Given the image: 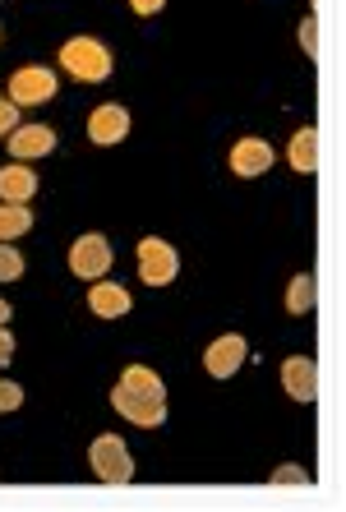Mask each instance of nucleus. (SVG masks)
Here are the masks:
<instances>
[{
	"instance_id": "obj_1",
	"label": "nucleus",
	"mask_w": 346,
	"mask_h": 512,
	"mask_svg": "<svg viewBox=\"0 0 346 512\" xmlns=\"http://www.w3.org/2000/svg\"><path fill=\"white\" fill-rule=\"evenodd\" d=\"M111 406L134 425H162L167 420V383L157 379L148 365H125L120 383L111 388Z\"/></svg>"
},
{
	"instance_id": "obj_2",
	"label": "nucleus",
	"mask_w": 346,
	"mask_h": 512,
	"mask_svg": "<svg viewBox=\"0 0 346 512\" xmlns=\"http://www.w3.org/2000/svg\"><path fill=\"white\" fill-rule=\"evenodd\" d=\"M60 65H65L74 79H84V84L111 79V51L102 47L97 37H70V42L60 47Z\"/></svg>"
},
{
	"instance_id": "obj_3",
	"label": "nucleus",
	"mask_w": 346,
	"mask_h": 512,
	"mask_svg": "<svg viewBox=\"0 0 346 512\" xmlns=\"http://www.w3.org/2000/svg\"><path fill=\"white\" fill-rule=\"evenodd\" d=\"M88 462H93L97 480H107V485H130V480H134L130 448H125V439H120V434H102V439H93Z\"/></svg>"
},
{
	"instance_id": "obj_4",
	"label": "nucleus",
	"mask_w": 346,
	"mask_h": 512,
	"mask_svg": "<svg viewBox=\"0 0 346 512\" xmlns=\"http://www.w3.org/2000/svg\"><path fill=\"white\" fill-rule=\"evenodd\" d=\"M111 240L107 236H97V231H88V236L74 240V250H70V268L74 277H88V282H97L102 273H111Z\"/></svg>"
},
{
	"instance_id": "obj_5",
	"label": "nucleus",
	"mask_w": 346,
	"mask_h": 512,
	"mask_svg": "<svg viewBox=\"0 0 346 512\" xmlns=\"http://www.w3.org/2000/svg\"><path fill=\"white\" fill-rule=\"evenodd\" d=\"M176 273H180V259H176V250H171L167 240H157V236L139 240V277H144L148 286L176 282Z\"/></svg>"
},
{
	"instance_id": "obj_6",
	"label": "nucleus",
	"mask_w": 346,
	"mask_h": 512,
	"mask_svg": "<svg viewBox=\"0 0 346 512\" xmlns=\"http://www.w3.org/2000/svg\"><path fill=\"white\" fill-rule=\"evenodd\" d=\"M56 97V74L42 70V65H24V70L10 74V102L14 107H37V102H47Z\"/></svg>"
},
{
	"instance_id": "obj_7",
	"label": "nucleus",
	"mask_w": 346,
	"mask_h": 512,
	"mask_svg": "<svg viewBox=\"0 0 346 512\" xmlns=\"http://www.w3.org/2000/svg\"><path fill=\"white\" fill-rule=\"evenodd\" d=\"M245 356H250V342L236 337V333H227V337H217V342L203 351V370L213 374V379H231Z\"/></svg>"
},
{
	"instance_id": "obj_8",
	"label": "nucleus",
	"mask_w": 346,
	"mask_h": 512,
	"mask_svg": "<svg viewBox=\"0 0 346 512\" xmlns=\"http://www.w3.org/2000/svg\"><path fill=\"white\" fill-rule=\"evenodd\" d=\"M125 134H130V111L116 107V102H107V107H97L93 116H88V139L102 143V148L120 143Z\"/></svg>"
},
{
	"instance_id": "obj_9",
	"label": "nucleus",
	"mask_w": 346,
	"mask_h": 512,
	"mask_svg": "<svg viewBox=\"0 0 346 512\" xmlns=\"http://www.w3.org/2000/svg\"><path fill=\"white\" fill-rule=\"evenodd\" d=\"M56 148V130L47 125H14L10 130V153L19 162H33V157H47Z\"/></svg>"
},
{
	"instance_id": "obj_10",
	"label": "nucleus",
	"mask_w": 346,
	"mask_h": 512,
	"mask_svg": "<svg viewBox=\"0 0 346 512\" xmlns=\"http://www.w3.org/2000/svg\"><path fill=\"white\" fill-rule=\"evenodd\" d=\"M282 388H287L296 402H314L319 397V370H314L310 356H291L282 365Z\"/></svg>"
},
{
	"instance_id": "obj_11",
	"label": "nucleus",
	"mask_w": 346,
	"mask_h": 512,
	"mask_svg": "<svg viewBox=\"0 0 346 512\" xmlns=\"http://www.w3.org/2000/svg\"><path fill=\"white\" fill-rule=\"evenodd\" d=\"M268 167H273V148L263 139H240L236 148H231V171H236V176H263Z\"/></svg>"
},
{
	"instance_id": "obj_12",
	"label": "nucleus",
	"mask_w": 346,
	"mask_h": 512,
	"mask_svg": "<svg viewBox=\"0 0 346 512\" xmlns=\"http://www.w3.org/2000/svg\"><path fill=\"white\" fill-rule=\"evenodd\" d=\"M88 305H93L97 319H120V314H130V291L125 286H111V282H97L93 291H88Z\"/></svg>"
},
{
	"instance_id": "obj_13",
	"label": "nucleus",
	"mask_w": 346,
	"mask_h": 512,
	"mask_svg": "<svg viewBox=\"0 0 346 512\" xmlns=\"http://www.w3.org/2000/svg\"><path fill=\"white\" fill-rule=\"evenodd\" d=\"M37 194V176L14 162V167H0V203H28Z\"/></svg>"
},
{
	"instance_id": "obj_14",
	"label": "nucleus",
	"mask_w": 346,
	"mask_h": 512,
	"mask_svg": "<svg viewBox=\"0 0 346 512\" xmlns=\"http://www.w3.org/2000/svg\"><path fill=\"white\" fill-rule=\"evenodd\" d=\"M287 153H291V167H296L300 176H314V171H319V130H314V125L296 130Z\"/></svg>"
},
{
	"instance_id": "obj_15",
	"label": "nucleus",
	"mask_w": 346,
	"mask_h": 512,
	"mask_svg": "<svg viewBox=\"0 0 346 512\" xmlns=\"http://www.w3.org/2000/svg\"><path fill=\"white\" fill-rule=\"evenodd\" d=\"M28 227H33V213H28V203H0V240L24 236Z\"/></svg>"
},
{
	"instance_id": "obj_16",
	"label": "nucleus",
	"mask_w": 346,
	"mask_h": 512,
	"mask_svg": "<svg viewBox=\"0 0 346 512\" xmlns=\"http://www.w3.org/2000/svg\"><path fill=\"white\" fill-rule=\"evenodd\" d=\"M287 310H291V314L314 310V277H310V273L291 277V286H287Z\"/></svg>"
},
{
	"instance_id": "obj_17",
	"label": "nucleus",
	"mask_w": 346,
	"mask_h": 512,
	"mask_svg": "<svg viewBox=\"0 0 346 512\" xmlns=\"http://www.w3.org/2000/svg\"><path fill=\"white\" fill-rule=\"evenodd\" d=\"M19 277H24V254L0 240V282H19Z\"/></svg>"
},
{
	"instance_id": "obj_18",
	"label": "nucleus",
	"mask_w": 346,
	"mask_h": 512,
	"mask_svg": "<svg viewBox=\"0 0 346 512\" xmlns=\"http://www.w3.org/2000/svg\"><path fill=\"white\" fill-rule=\"evenodd\" d=\"M300 47H305V56H319V19L314 14H305V24H300Z\"/></svg>"
},
{
	"instance_id": "obj_19",
	"label": "nucleus",
	"mask_w": 346,
	"mask_h": 512,
	"mask_svg": "<svg viewBox=\"0 0 346 512\" xmlns=\"http://www.w3.org/2000/svg\"><path fill=\"white\" fill-rule=\"evenodd\" d=\"M19 406H24V388L0 379V411H19Z\"/></svg>"
},
{
	"instance_id": "obj_20",
	"label": "nucleus",
	"mask_w": 346,
	"mask_h": 512,
	"mask_svg": "<svg viewBox=\"0 0 346 512\" xmlns=\"http://www.w3.org/2000/svg\"><path fill=\"white\" fill-rule=\"evenodd\" d=\"M273 485H310V476L300 466H277L273 471Z\"/></svg>"
},
{
	"instance_id": "obj_21",
	"label": "nucleus",
	"mask_w": 346,
	"mask_h": 512,
	"mask_svg": "<svg viewBox=\"0 0 346 512\" xmlns=\"http://www.w3.org/2000/svg\"><path fill=\"white\" fill-rule=\"evenodd\" d=\"M19 125V107L14 102H0V134H10Z\"/></svg>"
},
{
	"instance_id": "obj_22",
	"label": "nucleus",
	"mask_w": 346,
	"mask_h": 512,
	"mask_svg": "<svg viewBox=\"0 0 346 512\" xmlns=\"http://www.w3.org/2000/svg\"><path fill=\"white\" fill-rule=\"evenodd\" d=\"M10 356H14V337L5 333V323H0V365H10Z\"/></svg>"
},
{
	"instance_id": "obj_23",
	"label": "nucleus",
	"mask_w": 346,
	"mask_h": 512,
	"mask_svg": "<svg viewBox=\"0 0 346 512\" xmlns=\"http://www.w3.org/2000/svg\"><path fill=\"white\" fill-rule=\"evenodd\" d=\"M130 5H134V14H157L167 0H130Z\"/></svg>"
},
{
	"instance_id": "obj_24",
	"label": "nucleus",
	"mask_w": 346,
	"mask_h": 512,
	"mask_svg": "<svg viewBox=\"0 0 346 512\" xmlns=\"http://www.w3.org/2000/svg\"><path fill=\"white\" fill-rule=\"evenodd\" d=\"M0 323H10V305L5 300H0Z\"/></svg>"
}]
</instances>
